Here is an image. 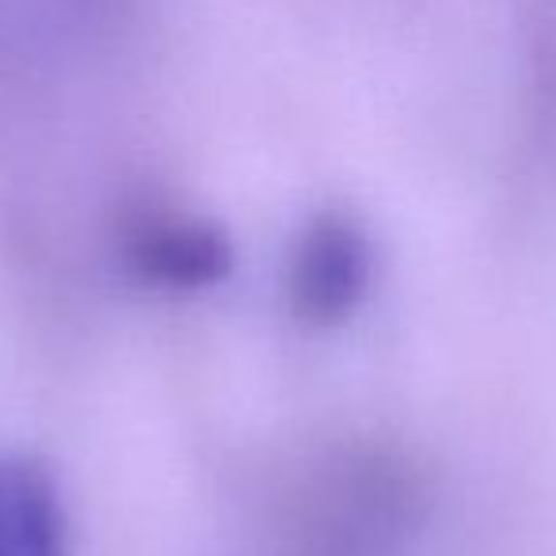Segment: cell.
<instances>
[{"instance_id": "3", "label": "cell", "mask_w": 556, "mask_h": 556, "mask_svg": "<svg viewBox=\"0 0 556 556\" xmlns=\"http://www.w3.org/2000/svg\"><path fill=\"white\" fill-rule=\"evenodd\" d=\"M0 556H65L58 488L27 457H0Z\"/></svg>"}, {"instance_id": "1", "label": "cell", "mask_w": 556, "mask_h": 556, "mask_svg": "<svg viewBox=\"0 0 556 556\" xmlns=\"http://www.w3.org/2000/svg\"><path fill=\"white\" fill-rule=\"evenodd\" d=\"M366 232L343 214H320L305 225L290 260V298L313 325H336L363 302L370 282Z\"/></svg>"}, {"instance_id": "2", "label": "cell", "mask_w": 556, "mask_h": 556, "mask_svg": "<svg viewBox=\"0 0 556 556\" xmlns=\"http://www.w3.org/2000/svg\"><path fill=\"white\" fill-rule=\"evenodd\" d=\"M126 260L146 282L168 290H202L229 275L232 248L217 225L184 214H149L130 229Z\"/></svg>"}]
</instances>
